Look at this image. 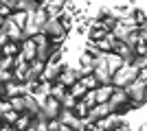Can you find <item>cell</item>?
I'll return each mask as SVG.
<instances>
[{"instance_id":"603a6c76","label":"cell","mask_w":147,"mask_h":131,"mask_svg":"<svg viewBox=\"0 0 147 131\" xmlns=\"http://www.w3.org/2000/svg\"><path fill=\"white\" fill-rule=\"evenodd\" d=\"M79 83H81L84 87H86V90H97V87H99V81H97V76H94V74L81 76V79H79Z\"/></svg>"},{"instance_id":"7a4b0ae2","label":"cell","mask_w":147,"mask_h":131,"mask_svg":"<svg viewBox=\"0 0 147 131\" xmlns=\"http://www.w3.org/2000/svg\"><path fill=\"white\" fill-rule=\"evenodd\" d=\"M138 79V68H134V66H123V68H119L114 74H112V85L117 87V90H125L127 85H132V83Z\"/></svg>"},{"instance_id":"30bf717a","label":"cell","mask_w":147,"mask_h":131,"mask_svg":"<svg viewBox=\"0 0 147 131\" xmlns=\"http://www.w3.org/2000/svg\"><path fill=\"white\" fill-rule=\"evenodd\" d=\"M16 96H26V85H22V83H7L5 85V98H16Z\"/></svg>"},{"instance_id":"ffe728a7","label":"cell","mask_w":147,"mask_h":131,"mask_svg":"<svg viewBox=\"0 0 147 131\" xmlns=\"http://www.w3.org/2000/svg\"><path fill=\"white\" fill-rule=\"evenodd\" d=\"M86 92H88V90H86L84 85H81L79 81L75 83L73 87H68V94H70L73 98H77V100H81V98H84V96H86Z\"/></svg>"},{"instance_id":"6da1fadb","label":"cell","mask_w":147,"mask_h":131,"mask_svg":"<svg viewBox=\"0 0 147 131\" xmlns=\"http://www.w3.org/2000/svg\"><path fill=\"white\" fill-rule=\"evenodd\" d=\"M42 35H46V37L51 39V44H55V46H61L64 44V39H66L68 35V29L64 26V22L57 18H49L46 20V24L42 26Z\"/></svg>"},{"instance_id":"d4e9b609","label":"cell","mask_w":147,"mask_h":131,"mask_svg":"<svg viewBox=\"0 0 147 131\" xmlns=\"http://www.w3.org/2000/svg\"><path fill=\"white\" fill-rule=\"evenodd\" d=\"M11 103V109L16 114H24V96H16V98H9Z\"/></svg>"},{"instance_id":"4fadbf2b","label":"cell","mask_w":147,"mask_h":131,"mask_svg":"<svg viewBox=\"0 0 147 131\" xmlns=\"http://www.w3.org/2000/svg\"><path fill=\"white\" fill-rule=\"evenodd\" d=\"M114 92V85H99L94 90V96H97V103H108Z\"/></svg>"},{"instance_id":"836d02e7","label":"cell","mask_w":147,"mask_h":131,"mask_svg":"<svg viewBox=\"0 0 147 131\" xmlns=\"http://www.w3.org/2000/svg\"><path fill=\"white\" fill-rule=\"evenodd\" d=\"M57 131H73V129H70V127H66V125H61V127H59Z\"/></svg>"},{"instance_id":"cb8c5ba5","label":"cell","mask_w":147,"mask_h":131,"mask_svg":"<svg viewBox=\"0 0 147 131\" xmlns=\"http://www.w3.org/2000/svg\"><path fill=\"white\" fill-rule=\"evenodd\" d=\"M22 33H24V39H33L37 33H40V26H35V24L29 20V22L24 24V29H22Z\"/></svg>"},{"instance_id":"f546056e","label":"cell","mask_w":147,"mask_h":131,"mask_svg":"<svg viewBox=\"0 0 147 131\" xmlns=\"http://www.w3.org/2000/svg\"><path fill=\"white\" fill-rule=\"evenodd\" d=\"M81 103H86L88 107H94V105H97V96H94V90H88L86 96L81 98Z\"/></svg>"},{"instance_id":"2e32d148","label":"cell","mask_w":147,"mask_h":131,"mask_svg":"<svg viewBox=\"0 0 147 131\" xmlns=\"http://www.w3.org/2000/svg\"><path fill=\"white\" fill-rule=\"evenodd\" d=\"M37 9H40V2H35V0H18V11H24L26 15L35 13Z\"/></svg>"},{"instance_id":"9c48e42d","label":"cell","mask_w":147,"mask_h":131,"mask_svg":"<svg viewBox=\"0 0 147 131\" xmlns=\"http://www.w3.org/2000/svg\"><path fill=\"white\" fill-rule=\"evenodd\" d=\"M35 53H37V48H35V44H33V39H24V42L20 44V57L26 63H31L35 59Z\"/></svg>"},{"instance_id":"4316f807","label":"cell","mask_w":147,"mask_h":131,"mask_svg":"<svg viewBox=\"0 0 147 131\" xmlns=\"http://www.w3.org/2000/svg\"><path fill=\"white\" fill-rule=\"evenodd\" d=\"M16 68V57H0V70H13Z\"/></svg>"},{"instance_id":"83f0119b","label":"cell","mask_w":147,"mask_h":131,"mask_svg":"<svg viewBox=\"0 0 147 131\" xmlns=\"http://www.w3.org/2000/svg\"><path fill=\"white\" fill-rule=\"evenodd\" d=\"M18 116H20V114H16L13 109H11V112H5V114H2V122L13 127V125H16V120H18Z\"/></svg>"},{"instance_id":"5b68a950","label":"cell","mask_w":147,"mask_h":131,"mask_svg":"<svg viewBox=\"0 0 147 131\" xmlns=\"http://www.w3.org/2000/svg\"><path fill=\"white\" fill-rule=\"evenodd\" d=\"M64 66H66L64 61H49V63H46V68H44V72H42V76H40V81L57 83V79H59Z\"/></svg>"},{"instance_id":"d590c367","label":"cell","mask_w":147,"mask_h":131,"mask_svg":"<svg viewBox=\"0 0 147 131\" xmlns=\"http://www.w3.org/2000/svg\"><path fill=\"white\" fill-rule=\"evenodd\" d=\"M26 131H35V129H33V127H29V129H26Z\"/></svg>"},{"instance_id":"e0dca14e","label":"cell","mask_w":147,"mask_h":131,"mask_svg":"<svg viewBox=\"0 0 147 131\" xmlns=\"http://www.w3.org/2000/svg\"><path fill=\"white\" fill-rule=\"evenodd\" d=\"M31 125H33V116H29V114H20L18 120H16V125H13V129H16V131H26Z\"/></svg>"},{"instance_id":"7402d4cb","label":"cell","mask_w":147,"mask_h":131,"mask_svg":"<svg viewBox=\"0 0 147 131\" xmlns=\"http://www.w3.org/2000/svg\"><path fill=\"white\" fill-rule=\"evenodd\" d=\"M66 94H68V90L61 85V83H53V90H51V96H53V98H57V100L61 103Z\"/></svg>"},{"instance_id":"d6986e66","label":"cell","mask_w":147,"mask_h":131,"mask_svg":"<svg viewBox=\"0 0 147 131\" xmlns=\"http://www.w3.org/2000/svg\"><path fill=\"white\" fill-rule=\"evenodd\" d=\"M9 22H13L16 26H20V29H24V24L29 22V15H26L24 11H13L11 13V18H7Z\"/></svg>"},{"instance_id":"d6a6232c","label":"cell","mask_w":147,"mask_h":131,"mask_svg":"<svg viewBox=\"0 0 147 131\" xmlns=\"http://www.w3.org/2000/svg\"><path fill=\"white\" fill-rule=\"evenodd\" d=\"M117 131H134V129H132V127H129L127 122H123L121 127H117Z\"/></svg>"},{"instance_id":"7c38bea8","label":"cell","mask_w":147,"mask_h":131,"mask_svg":"<svg viewBox=\"0 0 147 131\" xmlns=\"http://www.w3.org/2000/svg\"><path fill=\"white\" fill-rule=\"evenodd\" d=\"M105 63H108V68H110V72H112V74H114V72H117L119 68L127 66V63L123 61V59H121L119 55H114V53H108V55H105Z\"/></svg>"},{"instance_id":"1f68e13d","label":"cell","mask_w":147,"mask_h":131,"mask_svg":"<svg viewBox=\"0 0 147 131\" xmlns=\"http://www.w3.org/2000/svg\"><path fill=\"white\" fill-rule=\"evenodd\" d=\"M138 35H141V42H143V44H147V24L138 29Z\"/></svg>"},{"instance_id":"8fae6325","label":"cell","mask_w":147,"mask_h":131,"mask_svg":"<svg viewBox=\"0 0 147 131\" xmlns=\"http://www.w3.org/2000/svg\"><path fill=\"white\" fill-rule=\"evenodd\" d=\"M114 46H117V37H114L112 33H108L103 39L97 42V48L101 50V53H105V55H108V53H114Z\"/></svg>"},{"instance_id":"3957f363","label":"cell","mask_w":147,"mask_h":131,"mask_svg":"<svg viewBox=\"0 0 147 131\" xmlns=\"http://www.w3.org/2000/svg\"><path fill=\"white\" fill-rule=\"evenodd\" d=\"M127 103H129V98H127V94H125V90H117V87H114V92H112L110 100H108L110 109H112L114 114H121V116H123V114L129 109Z\"/></svg>"},{"instance_id":"9a60e30c","label":"cell","mask_w":147,"mask_h":131,"mask_svg":"<svg viewBox=\"0 0 147 131\" xmlns=\"http://www.w3.org/2000/svg\"><path fill=\"white\" fill-rule=\"evenodd\" d=\"M37 112H40V103H37L31 94H26V96H24V114H29V116H33V118H35Z\"/></svg>"},{"instance_id":"52a82bcc","label":"cell","mask_w":147,"mask_h":131,"mask_svg":"<svg viewBox=\"0 0 147 131\" xmlns=\"http://www.w3.org/2000/svg\"><path fill=\"white\" fill-rule=\"evenodd\" d=\"M77 81H79V74H77V70L70 68V66H64V70H61V74H59V79H57V83H61V85L68 90V87H73Z\"/></svg>"},{"instance_id":"484cf974","label":"cell","mask_w":147,"mask_h":131,"mask_svg":"<svg viewBox=\"0 0 147 131\" xmlns=\"http://www.w3.org/2000/svg\"><path fill=\"white\" fill-rule=\"evenodd\" d=\"M84 53H86L88 57H92V59H97V57L103 55V53L97 48V44H94V42H88V44H86V48H84Z\"/></svg>"},{"instance_id":"8d00e7d4","label":"cell","mask_w":147,"mask_h":131,"mask_svg":"<svg viewBox=\"0 0 147 131\" xmlns=\"http://www.w3.org/2000/svg\"><path fill=\"white\" fill-rule=\"evenodd\" d=\"M0 125H2V120H0Z\"/></svg>"},{"instance_id":"44dd1931","label":"cell","mask_w":147,"mask_h":131,"mask_svg":"<svg viewBox=\"0 0 147 131\" xmlns=\"http://www.w3.org/2000/svg\"><path fill=\"white\" fill-rule=\"evenodd\" d=\"M88 112H90V107H88L86 103L77 100V105H75V109H73V114H75V116H77L79 120H84V118H88Z\"/></svg>"},{"instance_id":"5bb4252c","label":"cell","mask_w":147,"mask_h":131,"mask_svg":"<svg viewBox=\"0 0 147 131\" xmlns=\"http://www.w3.org/2000/svg\"><path fill=\"white\" fill-rule=\"evenodd\" d=\"M29 20H31L35 26H40V31H42V26L46 24V20H49V13H46V9H44V7H40L35 13H31V15H29Z\"/></svg>"},{"instance_id":"8992f818","label":"cell","mask_w":147,"mask_h":131,"mask_svg":"<svg viewBox=\"0 0 147 131\" xmlns=\"http://www.w3.org/2000/svg\"><path fill=\"white\" fill-rule=\"evenodd\" d=\"M57 120H59L61 125H66V127H70L73 131H81V120L75 116L70 109H61L59 112V116H57Z\"/></svg>"},{"instance_id":"f1b7e54d","label":"cell","mask_w":147,"mask_h":131,"mask_svg":"<svg viewBox=\"0 0 147 131\" xmlns=\"http://www.w3.org/2000/svg\"><path fill=\"white\" fill-rule=\"evenodd\" d=\"M75 105H77V98H73L70 94H66V96H64V100H61V109H70V112H73Z\"/></svg>"},{"instance_id":"4dcf8cb0","label":"cell","mask_w":147,"mask_h":131,"mask_svg":"<svg viewBox=\"0 0 147 131\" xmlns=\"http://www.w3.org/2000/svg\"><path fill=\"white\" fill-rule=\"evenodd\" d=\"M7 42H9V37H7V31L2 29V26H0V48H2Z\"/></svg>"},{"instance_id":"ac0fdd59","label":"cell","mask_w":147,"mask_h":131,"mask_svg":"<svg viewBox=\"0 0 147 131\" xmlns=\"http://www.w3.org/2000/svg\"><path fill=\"white\" fill-rule=\"evenodd\" d=\"M0 55H2V57H18V55H20V44L7 42L5 46L0 48Z\"/></svg>"},{"instance_id":"e575fe53","label":"cell","mask_w":147,"mask_h":131,"mask_svg":"<svg viewBox=\"0 0 147 131\" xmlns=\"http://www.w3.org/2000/svg\"><path fill=\"white\" fill-rule=\"evenodd\" d=\"M138 131H147V122H143V125H141V129H138Z\"/></svg>"},{"instance_id":"277c9868","label":"cell","mask_w":147,"mask_h":131,"mask_svg":"<svg viewBox=\"0 0 147 131\" xmlns=\"http://www.w3.org/2000/svg\"><path fill=\"white\" fill-rule=\"evenodd\" d=\"M112 109L108 103H97L94 107H90V112H88V118H84L86 122H90V125H99L101 120L105 118V116H110Z\"/></svg>"},{"instance_id":"ba28073f","label":"cell","mask_w":147,"mask_h":131,"mask_svg":"<svg viewBox=\"0 0 147 131\" xmlns=\"http://www.w3.org/2000/svg\"><path fill=\"white\" fill-rule=\"evenodd\" d=\"M121 125H123V116L112 112L110 116H105V118L101 120L97 127H99L101 131H117V127H121Z\"/></svg>"}]
</instances>
